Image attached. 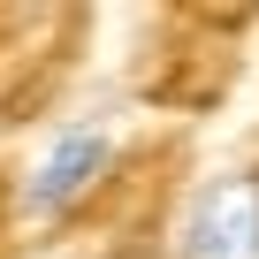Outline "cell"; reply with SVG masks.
Segmentation results:
<instances>
[{
  "label": "cell",
  "instance_id": "obj_1",
  "mask_svg": "<svg viewBox=\"0 0 259 259\" xmlns=\"http://www.w3.org/2000/svg\"><path fill=\"white\" fill-rule=\"evenodd\" d=\"M176 259H259V168H229L191 191L176 221Z\"/></svg>",
  "mask_w": 259,
  "mask_h": 259
},
{
  "label": "cell",
  "instance_id": "obj_2",
  "mask_svg": "<svg viewBox=\"0 0 259 259\" xmlns=\"http://www.w3.org/2000/svg\"><path fill=\"white\" fill-rule=\"evenodd\" d=\"M99 168H107V130H84L76 122V130H61V138L38 153V168L23 176V206L31 213H61Z\"/></svg>",
  "mask_w": 259,
  "mask_h": 259
}]
</instances>
